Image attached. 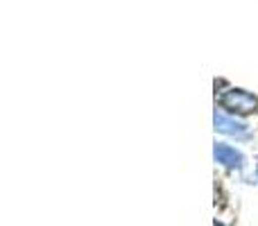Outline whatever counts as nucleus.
Segmentation results:
<instances>
[{
  "label": "nucleus",
  "mask_w": 258,
  "mask_h": 226,
  "mask_svg": "<svg viewBox=\"0 0 258 226\" xmlns=\"http://www.w3.org/2000/svg\"><path fill=\"white\" fill-rule=\"evenodd\" d=\"M220 104L222 109H227L229 113H236V115H245V113H251L258 109V98H254L251 93L242 89H231L220 98Z\"/></svg>",
  "instance_id": "1"
},
{
  "label": "nucleus",
  "mask_w": 258,
  "mask_h": 226,
  "mask_svg": "<svg viewBox=\"0 0 258 226\" xmlns=\"http://www.w3.org/2000/svg\"><path fill=\"white\" fill-rule=\"evenodd\" d=\"M215 154V161H218L220 165H224V168H242V163H245V159H242V154L236 149V147L231 145H224V142H218L213 149Z\"/></svg>",
  "instance_id": "2"
},
{
  "label": "nucleus",
  "mask_w": 258,
  "mask_h": 226,
  "mask_svg": "<svg viewBox=\"0 0 258 226\" xmlns=\"http://www.w3.org/2000/svg\"><path fill=\"white\" fill-rule=\"evenodd\" d=\"M215 129L220 133H229V136H247V124L238 122L233 115H227L222 111H215Z\"/></svg>",
  "instance_id": "3"
},
{
  "label": "nucleus",
  "mask_w": 258,
  "mask_h": 226,
  "mask_svg": "<svg viewBox=\"0 0 258 226\" xmlns=\"http://www.w3.org/2000/svg\"><path fill=\"white\" fill-rule=\"evenodd\" d=\"M215 226H229V224H224V222H220V219H215Z\"/></svg>",
  "instance_id": "4"
}]
</instances>
